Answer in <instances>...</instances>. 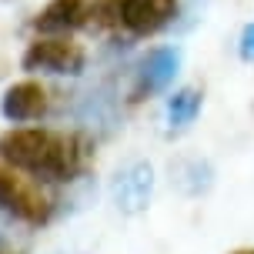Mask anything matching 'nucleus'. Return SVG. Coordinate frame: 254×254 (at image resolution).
<instances>
[{
    "instance_id": "obj_1",
    "label": "nucleus",
    "mask_w": 254,
    "mask_h": 254,
    "mask_svg": "<svg viewBox=\"0 0 254 254\" xmlns=\"http://www.w3.org/2000/svg\"><path fill=\"white\" fill-rule=\"evenodd\" d=\"M90 144L80 134L51 127H13L0 137V164L40 184H70L87 171Z\"/></svg>"
},
{
    "instance_id": "obj_2",
    "label": "nucleus",
    "mask_w": 254,
    "mask_h": 254,
    "mask_svg": "<svg viewBox=\"0 0 254 254\" xmlns=\"http://www.w3.org/2000/svg\"><path fill=\"white\" fill-rule=\"evenodd\" d=\"M0 211L20 224L44 228L54 217V197L47 194V184L0 164Z\"/></svg>"
},
{
    "instance_id": "obj_3",
    "label": "nucleus",
    "mask_w": 254,
    "mask_h": 254,
    "mask_svg": "<svg viewBox=\"0 0 254 254\" xmlns=\"http://www.w3.org/2000/svg\"><path fill=\"white\" fill-rule=\"evenodd\" d=\"M178 13V0H101L94 17L107 27L127 30L130 37H151L164 30Z\"/></svg>"
},
{
    "instance_id": "obj_4",
    "label": "nucleus",
    "mask_w": 254,
    "mask_h": 254,
    "mask_svg": "<svg viewBox=\"0 0 254 254\" xmlns=\"http://www.w3.org/2000/svg\"><path fill=\"white\" fill-rule=\"evenodd\" d=\"M87 64V54L70 37H37L27 44L20 67L30 74H57V77H77Z\"/></svg>"
},
{
    "instance_id": "obj_5",
    "label": "nucleus",
    "mask_w": 254,
    "mask_h": 254,
    "mask_svg": "<svg viewBox=\"0 0 254 254\" xmlns=\"http://www.w3.org/2000/svg\"><path fill=\"white\" fill-rule=\"evenodd\" d=\"M151 194H154V167L147 161H130L111 178V201L121 214L147 211Z\"/></svg>"
},
{
    "instance_id": "obj_6",
    "label": "nucleus",
    "mask_w": 254,
    "mask_h": 254,
    "mask_svg": "<svg viewBox=\"0 0 254 254\" xmlns=\"http://www.w3.org/2000/svg\"><path fill=\"white\" fill-rule=\"evenodd\" d=\"M178 70H181V51L178 47H154V51L137 64L130 101H144V97H154V94L167 90L174 84Z\"/></svg>"
},
{
    "instance_id": "obj_7",
    "label": "nucleus",
    "mask_w": 254,
    "mask_h": 254,
    "mask_svg": "<svg viewBox=\"0 0 254 254\" xmlns=\"http://www.w3.org/2000/svg\"><path fill=\"white\" fill-rule=\"evenodd\" d=\"M47 90L40 87L37 80H20L10 84L0 97V114L10 124H27V121H40L47 114Z\"/></svg>"
},
{
    "instance_id": "obj_8",
    "label": "nucleus",
    "mask_w": 254,
    "mask_h": 254,
    "mask_svg": "<svg viewBox=\"0 0 254 254\" xmlns=\"http://www.w3.org/2000/svg\"><path fill=\"white\" fill-rule=\"evenodd\" d=\"M90 17V0H47V7L34 17V30L40 37H67L84 27Z\"/></svg>"
},
{
    "instance_id": "obj_9",
    "label": "nucleus",
    "mask_w": 254,
    "mask_h": 254,
    "mask_svg": "<svg viewBox=\"0 0 254 254\" xmlns=\"http://www.w3.org/2000/svg\"><path fill=\"white\" fill-rule=\"evenodd\" d=\"M201 104H204V94L197 87L174 90V94L164 101V127H167V134L188 130V127L197 121V114H201Z\"/></svg>"
},
{
    "instance_id": "obj_10",
    "label": "nucleus",
    "mask_w": 254,
    "mask_h": 254,
    "mask_svg": "<svg viewBox=\"0 0 254 254\" xmlns=\"http://www.w3.org/2000/svg\"><path fill=\"white\" fill-rule=\"evenodd\" d=\"M178 184H184L188 194H201L211 184V167L201 164V161H188V164L178 171Z\"/></svg>"
},
{
    "instance_id": "obj_11",
    "label": "nucleus",
    "mask_w": 254,
    "mask_h": 254,
    "mask_svg": "<svg viewBox=\"0 0 254 254\" xmlns=\"http://www.w3.org/2000/svg\"><path fill=\"white\" fill-rule=\"evenodd\" d=\"M238 51H241L244 61H254V24L244 27V34H241V44H238Z\"/></svg>"
},
{
    "instance_id": "obj_12",
    "label": "nucleus",
    "mask_w": 254,
    "mask_h": 254,
    "mask_svg": "<svg viewBox=\"0 0 254 254\" xmlns=\"http://www.w3.org/2000/svg\"><path fill=\"white\" fill-rule=\"evenodd\" d=\"M234 254H254V248H244V251H234Z\"/></svg>"
},
{
    "instance_id": "obj_13",
    "label": "nucleus",
    "mask_w": 254,
    "mask_h": 254,
    "mask_svg": "<svg viewBox=\"0 0 254 254\" xmlns=\"http://www.w3.org/2000/svg\"><path fill=\"white\" fill-rule=\"evenodd\" d=\"M0 244H3V234H0Z\"/></svg>"
}]
</instances>
